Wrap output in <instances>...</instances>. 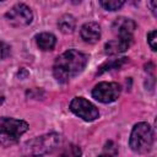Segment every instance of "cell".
I'll return each mask as SVG.
<instances>
[{
    "instance_id": "obj_1",
    "label": "cell",
    "mask_w": 157,
    "mask_h": 157,
    "mask_svg": "<svg viewBox=\"0 0 157 157\" xmlns=\"http://www.w3.org/2000/svg\"><path fill=\"white\" fill-rule=\"evenodd\" d=\"M87 55L76 49H69L60 54L53 66V74L58 82L65 83L77 76L87 64Z\"/></svg>"
},
{
    "instance_id": "obj_2",
    "label": "cell",
    "mask_w": 157,
    "mask_h": 157,
    "mask_svg": "<svg viewBox=\"0 0 157 157\" xmlns=\"http://www.w3.org/2000/svg\"><path fill=\"white\" fill-rule=\"evenodd\" d=\"M61 137L56 132L45 134L27 141L22 146V155L25 157H42L50 153L60 145Z\"/></svg>"
},
{
    "instance_id": "obj_3",
    "label": "cell",
    "mask_w": 157,
    "mask_h": 157,
    "mask_svg": "<svg viewBox=\"0 0 157 157\" xmlns=\"http://www.w3.org/2000/svg\"><path fill=\"white\" fill-rule=\"evenodd\" d=\"M28 130V124L25 120L2 117L0 118V145H15L22 134Z\"/></svg>"
},
{
    "instance_id": "obj_4",
    "label": "cell",
    "mask_w": 157,
    "mask_h": 157,
    "mask_svg": "<svg viewBox=\"0 0 157 157\" xmlns=\"http://www.w3.org/2000/svg\"><path fill=\"white\" fill-rule=\"evenodd\" d=\"M152 144H153L152 128L145 121L137 123L132 128L129 139V145L131 150L137 153H145L151 150Z\"/></svg>"
},
{
    "instance_id": "obj_5",
    "label": "cell",
    "mask_w": 157,
    "mask_h": 157,
    "mask_svg": "<svg viewBox=\"0 0 157 157\" xmlns=\"http://www.w3.org/2000/svg\"><path fill=\"white\" fill-rule=\"evenodd\" d=\"M70 110L86 121H93L99 115L98 108L83 97L72 98V101L70 102Z\"/></svg>"
},
{
    "instance_id": "obj_6",
    "label": "cell",
    "mask_w": 157,
    "mask_h": 157,
    "mask_svg": "<svg viewBox=\"0 0 157 157\" xmlns=\"http://www.w3.org/2000/svg\"><path fill=\"white\" fill-rule=\"evenodd\" d=\"M5 18L13 27H23L32 22L33 13L27 5L16 4L5 13Z\"/></svg>"
},
{
    "instance_id": "obj_7",
    "label": "cell",
    "mask_w": 157,
    "mask_h": 157,
    "mask_svg": "<svg viewBox=\"0 0 157 157\" xmlns=\"http://www.w3.org/2000/svg\"><path fill=\"white\" fill-rule=\"evenodd\" d=\"M120 94V85L117 82H99L92 90V96L101 103H112Z\"/></svg>"
},
{
    "instance_id": "obj_8",
    "label": "cell",
    "mask_w": 157,
    "mask_h": 157,
    "mask_svg": "<svg viewBox=\"0 0 157 157\" xmlns=\"http://www.w3.org/2000/svg\"><path fill=\"white\" fill-rule=\"evenodd\" d=\"M135 28L136 23L128 17H118L112 25V29L118 36V38H132Z\"/></svg>"
},
{
    "instance_id": "obj_9",
    "label": "cell",
    "mask_w": 157,
    "mask_h": 157,
    "mask_svg": "<svg viewBox=\"0 0 157 157\" xmlns=\"http://www.w3.org/2000/svg\"><path fill=\"white\" fill-rule=\"evenodd\" d=\"M131 43H132V38H117V39H112V40L105 43L104 52L108 55H115V54L123 53L126 49H129Z\"/></svg>"
},
{
    "instance_id": "obj_10",
    "label": "cell",
    "mask_w": 157,
    "mask_h": 157,
    "mask_svg": "<svg viewBox=\"0 0 157 157\" xmlns=\"http://www.w3.org/2000/svg\"><path fill=\"white\" fill-rule=\"evenodd\" d=\"M81 37L87 43H96L101 38V27L97 22H87L81 27Z\"/></svg>"
},
{
    "instance_id": "obj_11",
    "label": "cell",
    "mask_w": 157,
    "mask_h": 157,
    "mask_svg": "<svg viewBox=\"0 0 157 157\" xmlns=\"http://www.w3.org/2000/svg\"><path fill=\"white\" fill-rule=\"evenodd\" d=\"M36 42H37V45L39 47V49H42L44 52H48V50H52L55 47L56 38L53 33L43 32V33H39V34L36 36Z\"/></svg>"
},
{
    "instance_id": "obj_12",
    "label": "cell",
    "mask_w": 157,
    "mask_h": 157,
    "mask_svg": "<svg viewBox=\"0 0 157 157\" xmlns=\"http://www.w3.org/2000/svg\"><path fill=\"white\" fill-rule=\"evenodd\" d=\"M75 26H76V21L74 18V16H71V15H63L58 21L59 29L65 34L72 33L75 29Z\"/></svg>"
},
{
    "instance_id": "obj_13",
    "label": "cell",
    "mask_w": 157,
    "mask_h": 157,
    "mask_svg": "<svg viewBox=\"0 0 157 157\" xmlns=\"http://www.w3.org/2000/svg\"><path fill=\"white\" fill-rule=\"evenodd\" d=\"M128 61V58H120V59H112V60H108L105 61L103 65L99 66L97 74L101 75L105 71H109V70H113V69H119L120 66H123L125 63Z\"/></svg>"
},
{
    "instance_id": "obj_14",
    "label": "cell",
    "mask_w": 157,
    "mask_h": 157,
    "mask_svg": "<svg viewBox=\"0 0 157 157\" xmlns=\"http://www.w3.org/2000/svg\"><path fill=\"white\" fill-rule=\"evenodd\" d=\"M81 148L76 145H69L66 146L59 155L58 157H81Z\"/></svg>"
},
{
    "instance_id": "obj_15",
    "label": "cell",
    "mask_w": 157,
    "mask_h": 157,
    "mask_svg": "<svg viewBox=\"0 0 157 157\" xmlns=\"http://www.w3.org/2000/svg\"><path fill=\"white\" fill-rule=\"evenodd\" d=\"M99 4L102 7H104L108 11H115L124 5V1L123 0H102L99 1Z\"/></svg>"
},
{
    "instance_id": "obj_16",
    "label": "cell",
    "mask_w": 157,
    "mask_h": 157,
    "mask_svg": "<svg viewBox=\"0 0 157 157\" xmlns=\"http://www.w3.org/2000/svg\"><path fill=\"white\" fill-rule=\"evenodd\" d=\"M156 40H157V31L153 29V31H151V32L147 34V42H148V44H150V47H151V49H152L153 52L157 50Z\"/></svg>"
},
{
    "instance_id": "obj_17",
    "label": "cell",
    "mask_w": 157,
    "mask_h": 157,
    "mask_svg": "<svg viewBox=\"0 0 157 157\" xmlns=\"http://www.w3.org/2000/svg\"><path fill=\"white\" fill-rule=\"evenodd\" d=\"M10 50H11L10 45H9L7 43L0 40V59H5V58H7L9 54H10Z\"/></svg>"
},
{
    "instance_id": "obj_18",
    "label": "cell",
    "mask_w": 157,
    "mask_h": 157,
    "mask_svg": "<svg viewBox=\"0 0 157 157\" xmlns=\"http://www.w3.org/2000/svg\"><path fill=\"white\" fill-rule=\"evenodd\" d=\"M148 5L152 7V12L156 15V5H157V1H151V2H148Z\"/></svg>"
},
{
    "instance_id": "obj_19",
    "label": "cell",
    "mask_w": 157,
    "mask_h": 157,
    "mask_svg": "<svg viewBox=\"0 0 157 157\" xmlns=\"http://www.w3.org/2000/svg\"><path fill=\"white\" fill-rule=\"evenodd\" d=\"M4 99H5V97H4V94H2V93H0V105L2 104V102H4Z\"/></svg>"
},
{
    "instance_id": "obj_20",
    "label": "cell",
    "mask_w": 157,
    "mask_h": 157,
    "mask_svg": "<svg viewBox=\"0 0 157 157\" xmlns=\"http://www.w3.org/2000/svg\"><path fill=\"white\" fill-rule=\"evenodd\" d=\"M98 157H112L110 155H101V156H98Z\"/></svg>"
}]
</instances>
